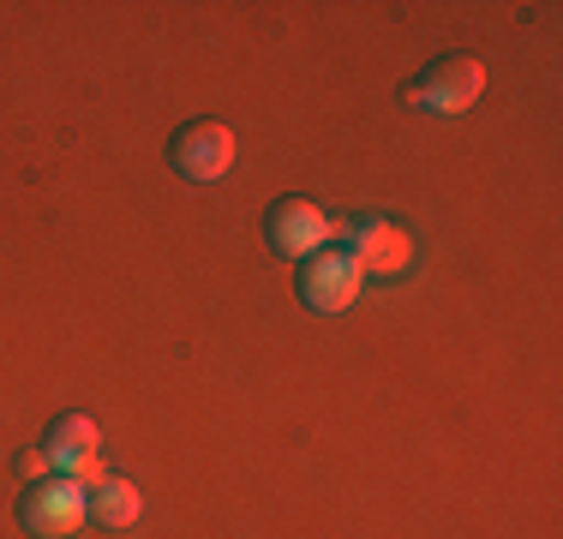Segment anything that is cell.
<instances>
[{"instance_id": "obj_3", "label": "cell", "mask_w": 563, "mask_h": 539, "mask_svg": "<svg viewBox=\"0 0 563 539\" xmlns=\"http://www.w3.org/2000/svg\"><path fill=\"white\" fill-rule=\"evenodd\" d=\"M234 156H240V144H234V132H228L222 120H192V127H180V132H174V144H168L174 174L192 180V186L222 180V174L234 168Z\"/></svg>"}, {"instance_id": "obj_1", "label": "cell", "mask_w": 563, "mask_h": 539, "mask_svg": "<svg viewBox=\"0 0 563 539\" xmlns=\"http://www.w3.org/2000/svg\"><path fill=\"white\" fill-rule=\"evenodd\" d=\"M479 90H486V61H479V54H438V61L401 90V102L420 108V114H467V108L479 102Z\"/></svg>"}, {"instance_id": "obj_6", "label": "cell", "mask_w": 563, "mask_h": 539, "mask_svg": "<svg viewBox=\"0 0 563 539\" xmlns=\"http://www.w3.org/2000/svg\"><path fill=\"white\" fill-rule=\"evenodd\" d=\"M342 246L354 252V264L372 270V276H401V270L413 264V240L401 234L396 222H384V216H354V222H342Z\"/></svg>"}, {"instance_id": "obj_8", "label": "cell", "mask_w": 563, "mask_h": 539, "mask_svg": "<svg viewBox=\"0 0 563 539\" xmlns=\"http://www.w3.org/2000/svg\"><path fill=\"white\" fill-rule=\"evenodd\" d=\"M90 521H102V528H132V521H139V485L120 480V474H102L90 485Z\"/></svg>"}, {"instance_id": "obj_2", "label": "cell", "mask_w": 563, "mask_h": 539, "mask_svg": "<svg viewBox=\"0 0 563 539\" xmlns=\"http://www.w3.org/2000/svg\"><path fill=\"white\" fill-rule=\"evenodd\" d=\"M85 516H90V485L73 480V474L31 480L19 497V521H24V534H36V539H73L85 528Z\"/></svg>"}, {"instance_id": "obj_9", "label": "cell", "mask_w": 563, "mask_h": 539, "mask_svg": "<svg viewBox=\"0 0 563 539\" xmlns=\"http://www.w3.org/2000/svg\"><path fill=\"white\" fill-rule=\"evenodd\" d=\"M48 468H55V462H48V450H43V443L19 455V474H24V480H48Z\"/></svg>"}, {"instance_id": "obj_7", "label": "cell", "mask_w": 563, "mask_h": 539, "mask_svg": "<svg viewBox=\"0 0 563 539\" xmlns=\"http://www.w3.org/2000/svg\"><path fill=\"white\" fill-rule=\"evenodd\" d=\"M43 450H48V462L66 468L73 480H85V485L102 480V426L85 420V414H60V420H48Z\"/></svg>"}, {"instance_id": "obj_4", "label": "cell", "mask_w": 563, "mask_h": 539, "mask_svg": "<svg viewBox=\"0 0 563 539\" xmlns=\"http://www.w3.org/2000/svg\"><path fill=\"white\" fill-rule=\"evenodd\" d=\"M360 276H366V270L354 264L347 246H318L312 258H300V300L312 306V312H347L354 294H360Z\"/></svg>"}, {"instance_id": "obj_5", "label": "cell", "mask_w": 563, "mask_h": 539, "mask_svg": "<svg viewBox=\"0 0 563 539\" xmlns=\"http://www.w3.org/2000/svg\"><path fill=\"white\" fill-rule=\"evenodd\" d=\"M330 234H336V222L312 198H276L271 216H264V240L282 258H312L318 246H330Z\"/></svg>"}]
</instances>
